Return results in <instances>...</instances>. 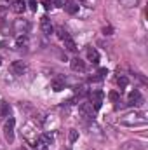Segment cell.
Segmentation results:
<instances>
[{"instance_id": "6", "label": "cell", "mask_w": 148, "mask_h": 150, "mask_svg": "<svg viewBox=\"0 0 148 150\" xmlns=\"http://www.w3.org/2000/svg\"><path fill=\"white\" fill-rule=\"evenodd\" d=\"M14 32L18 35H26L30 32V23L26 19H16L14 21Z\"/></svg>"}, {"instance_id": "23", "label": "cell", "mask_w": 148, "mask_h": 150, "mask_svg": "<svg viewBox=\"0 0 148 150\" xmlns=\"http://www.w3.org/2000/svg\"><path fill=\"white\" fill-rule=\"evenodd\" d=\"M66 2H68V0H52V4H54V5H58V7H65V5H66Z\"/></svg>"}, {"instance_id": "7", "label": "cell", "mask_w": 148, "mask_h": 150, "mask_svg": "<svg viewBox=\"0 0 148 150\" xmlns=\"http://www.w3.org/2000/svg\"><path fill=\"white\" fill-rule=\"evenodd\" d=\"M26 70H28V65L25 61H21V59L11 63V72L14 75H23V74H26Z\"/></svg>"}, {"instance_id": "30", "label": "cell", "mask_w": 148, "mask_h": 150, "mask_svg": "<svg viewBox=\"0 0 148 150\" xmlns=\"http://www.w3.org/2000/svg\"><path fill=\"white\" fill-rule=\"evenodd\" d=\"M0 65H2V56H0Z\"/></svg>"}, {"instance_id": "12", "label": "cell", "mask_w": 148, "mask_h": 150, "mask_svg": "<svg viewBox=\"0 0 148 150\" xmlns=\"http://www.w3.org/2000/svg\"><path fill=\"white\" fill-rule=\"evenodd\" d=\"M85 54H87V59H89L92 65H98V63H99V52H98L94 47L87 45V49H85Z\"/></svg>"}, {"instance_id": "24", "label": "cell", "mask_w": 148, "mask_h": 150, "mask_svg": "<svg viewBox=\"0 0 148 150\" xmlns=\"http://www.w3.org/2000/svg\"><path fill=\"white\" fill-rule=\"evenodd\" d=\"M77 138H78V133L75 129H70V142H75Z\"/></svg>"}, {"instance_id": "20", "label": "cell", "mask_w": 148, "mask_h": 150, "mask_svg": "<svg viewBox=\"0 0 148 150\" xmlns=\"http://www.w3.org/2000/svg\"><path fill=\"white\" fill-rule=\"evenodd\" d=\"M117 84H118V87H120V89H124V87H127L129 79H127L125 75H120V77H117Z\"/></svg>"}, {"instance_id": "14", "label": "cell", "mask_w": 148, "mask_h": 150, "mask_svg": "<svg viewBox=\"0 0 148 150\" xmlns=\"http://www.w3.org/2000/svg\"><path fill=\"white\" fill-rule=\"evenodd\" d=\"M51 89L56 91V93L63 91V89H65V79H63V77H56V79H52V80H51Z\"/></svg>"}, {"instance_id": "16", "label": "cell", "mask_w": 148, "mask_h": 150, "mask_svg": "<svg viewBox=\"0 0 148 150\" xmlns=\"http://www.w3.org/2000/svg\"><path fill=\"white\" fill-rule=\"evenodd\" d=\"M63 44H65V49H66V51H70V52H75V51H77V44H75V40L70 37V35L66 38H63Z\"/></svg>"}, {"instance_id": "32", "label": "cell", "mask_w": 148, "mask_h": 150, "mask_svg": "<svg viewBox=\"0 0 148 150\" xmlns=\"http://www.w3.org/2000/svg\"><path fill=\"white\" fill-rule=\"evenodd\" d=\"M80 2H84V0H80Z\"/></svg>"}, {"instance_id": "11", "label": "cell", "mask_w": 148, "mask_h": 150, "mask_svg": "<svg viewBox=\"0 0 148 150\" xmlns=\"http://www.w3.org/2000/svg\"><path fill=\"white\" fill-rule=\"evenodd\" d=\"M120 150H145L141 142H136V140H131V142H125L120 145Z\"/></svg>"}, {"instance_id": "22", "label": "cell", "mask_w": 148, "mask_h": 150, "mask_svg": "<svg viewBox=\"0 0 148 150\" xmlns=\"http://www.w3.org/2000/svg\"><path fill=\"white\" fill-rule=\"evenodd\" d=\"M68 35H70L68 32H65L63 28H58V37L61 38V40H63V38H66V37H68Z\"/></svg>"}, {"instance_id": "17", "label": "cell", "mask_w": 148, "mask_h": 150, "mask_svg": "<svg viewBox=\"0 0 148 150\" xmlns=\"http://www.w3.org/2000/svg\"><path fill=\"white\" fill-rule=\"evenodd\" d=\"M16 45H18L19 49H21V47H26V45H28V37H26V35H18Z\"/></svg>"}, {"instance_id": "25", "label": "cell", "mask_w": 148, "mask_h": 150, "mask_svg": "<svg viewBox=\"0 0 148 150\" xmlns=\"http://www.w3.org/2000/svg\"><path fill=\"white\" fill-rule=\"evenodd\" d=\"M98 75H99V79H103L105 75H108V70H106V68H99V70H98Z\"/></svg>"}, {"instance_id": "4", "label": "cell", "mask_w": 148, "mask_h": 150, "mask_svg": "<svg viewBox=\"0 0 148 150\" xmlns=\"http://www.w3.org/2000/svg\"><path fill=\"white\" fill-rule=\"evenodd\" d=\"M14 126H16V120L12 117H9L4 124V136L7 142H14Z\"/></svg>"}, {"instance_id": "2", "label": "cell", "mask_w": 148, "mask_h": 150, "mask_svg": "<svg viewBox=\"0 0 148 150\" xmlns=\"http://www.w3.org/2000/svg\"><path fill=\"white\" fill-rule=\"evenodd\" d=\"M51 142H52V136H51V134H40V136L35 138L33 147H35L37 150H49Z\"/></svg>"}, {"instance_id": "13", "label": "cell", "mask_w": 148, "mask_h": 150, "mask_svg": "<svg viewBox=\"0 0 148 150\" xmlns=\"http://www.w3.org/2000/svg\"><path fill=\"white\" fill-rule=\"evenodd\" d=\"M11 9L16 12V14H23L26 11V2L25 0H12L11 2Z\"/></svg>"}, {"instance_id": "10", "label": "cell", "mask_w": 148, "mask_h": 150, "mask_svg": "<svg viewBox=\"0 0 148 150\" xmlns=\"http://www.w3.org/2000/svg\"><path fill=\"white\" fill-rule=\"evenodd\" d=\"M70 67H72V70H73V72H80V74H84V72L87 70L85 61H82L80 58H73V59L70 61Z\"/></svg>"}, {"instance_id": "5", "label": "cell", "mask_w": 148, "mask_h": 150, "mask_svg": "<svg viewBox=\"0 0 148 150\" xmlns=\"http://www.w3.org/2000/svg\"><path fill=\"white\" fill-rule=\"evenodd\" d=\"M94 108H92V105L89 103V101H84V103H80L78 105V113L84 117V119H94Z\"/></svg>"}, {"instance_id": "9", "label": "cell", "mask_w": 148, "mask_h": 150, "mask_svg": "<svg viewBox=\"0 0 148 150\" xmlns=\"http://www.w3.org/2000/svg\"><path fill=\"white\" fill-rule=\"evenodd\" d=\"M141 103H143V96H141V93H140L138 89L131 91L129 96H127V105H141Z\"/></svg>"}, {"instance_id": "8", "label": "cell", "mask_w": 148, "mask_h": 150, "mask_svg": "<svg viewBox=\"0 0 148 150\" xmlns=\"http://www.w3.org/2000/svg\"><path fill=\"white\" fill-rule=\"evenodd\" d=\"M40 30H42L45 35H52V33H54V26H52V23H51V19H49L47 16H44V18L40 19Z\"/></svg>"}, {"instance_id": "3", "label": "cell", "mask_w": 148, "mask_h": 150, "mask_svg": "<svg viewBox=\"0 0 148 150\" xmlns=\"http://www.w3.org/2000/svg\"><path fill=\"white\" fill-rule=\"evenodd\" d=\"M89 103L92 105V108L94 110H99L101 108V105H103V100H105V93L103 91H92L91 94H89Z\"/></svg>"}, {"instance_id": "31", "label": "cell", "mask_w": 148, "mask_h": 150, "mask_svg": "<svg viewBox=\"0 0 148 150\" xmlns=\"http://www.w3.org/2000/svg\"><path fill=\"white\" fill-rule=\"evenodd\" d=\"M19 150H26V149H19Z\"/></svg>"}, {"instance_id": "29", "label": "cell", "mask_w": 148, "mask_h": 150, "mask_svg": "<svg viewBox=\"0 0 148 150\" xmlns=\"http://www.w3.org/2000/svg\"><path fill=\"white\" fill-rule=\"evenodd\" d=\"M52 5H54V4H52V2H49V0H47V2H44V7H45L47 11H49V9H51Z\"/></svg>"}, {"instance_id": "1", "label": "cell", "mask_w": 148, "mask_h": 150, "mask_svg": "<svg viewBox=\"0 0 148 150\" xmlns=\"http://www.w3.org/2000/svg\"><path fill=\"white\" fill-rule=\"evenodd\" d=\"M120 124H124V126H129V127H140V126H147V124H148V115H147L145 112L134 110V112L125 113V115L120 119Z\"/></svg>"}, {"instance_id": "21", "label": "cell", "mask_w": 148, "mask_h": 150, "mask_svg": "<svg viewBox=\"0 0 148 150\" xmlns=\"http://www.w3.org/2000/svg\"><path fill=\"white\" fill-rule=\"evenodd\" d=\"M138 2H140V0H120V4H122L125 9H132V7H136Z\"/></svg>"}, {"instance_id": "27", "label": "cell", "mask_w": 148, "mask_h": 150, "mask_svg": "<svg viewBox=\"0 0 148 150\" xmlns=\"http://www.w3.org/2000/svg\"><path fill=\"white\" fill-rule=\"evenodd\" d=\"M111 32H113L111 26H105V28H103V33H105V35H111Z\"/></svg>"}, {"instance_id": "18", "label": "cell", "mask_w": 148, "mask_h": 150, "mask_svg": "<svg viewBox=\"0 0 148 150\" xmlns=\"http://www.w3.org/2000/svg\"><path fill=\"white\" fill-rule=\"evenodd\" d=\"M65 9H66V12H70V14H75V12H78V5L73 4V2H66V5H65Z\"/></svg>"}, {"instance_id": "19", "label": "cell", "mask_w": 148, "mask_h": 150, "mask_svg": "<svg viewBox=\"0 0 148 150\" xmlns=\"http://www.w3.org/2000/svg\"><path fill=\"white\" fill-rule=\"evenodd\" d=\"M9 9H11V2L9 0H0V16H4Z\"/></svg>"}, {"instance_id": "26", "label": "cell", "mask_w": 148, "mask_h": 150, "mask_svg": "<svg viewBox=\"0 0 148 150\" xmlns=\"http://www.w3.org/2000/svg\"><path fill=\"white\" fill-rule=\"evenodd\" d=\"M28 4H30L32 11H37V0H28Z\"/></svg>"}, {"instance_id": "28", "label": "cell", "mask_w": 148, "mask_h": 150, "mask_svg": "<svg viewBox=\"0 0 148 150\" xmlns=\"http://www.w3.org/2000/svg\"><path fill=\"white\" fill-rule=\"evenodd\" d=\"M110 100L111 101H117V100H118V94H117V93H110Z\"/></svg>"}, {"instance_id": "15", "label": "cell", "mask_w": 148, "mask_h": 150, "mask_svg": "<svg viewBox=\"0 0 148 150\" xmlns=\"http://www.w3.org/2000/svg\"><path fill=\"white\" fill-rule=\"evenodd\" d=\"M9 115H11V105L5 100H0V120L7 119Z\"/></svg>"}]
</instances>
